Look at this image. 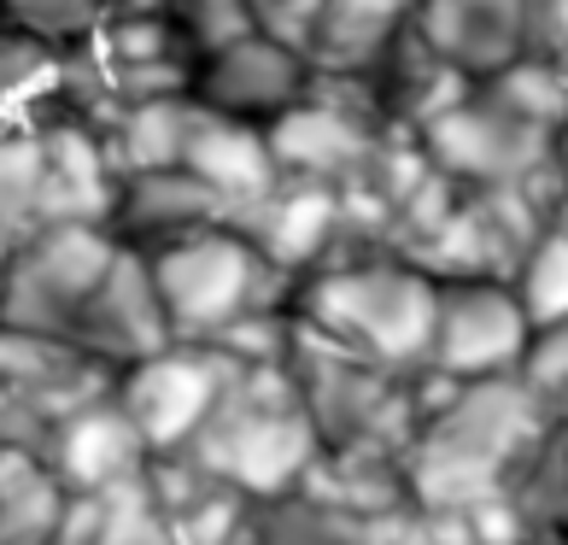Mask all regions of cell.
Returning a JSON list of instances; mask_svg holds the SVG:
<instances>
[{"mask_svg": "<svg viewBox=\"0 0 568 545\" xmlns=\"http://www.w3.org/2000/svg\"><path fill=\"white\" fill-rule=\"evenodd\" d=\"M287 317L375 370L410 375L428 359L434 276L398 246H328L293 276Z\"/></svg>", "mask_w": 568, "mask_h": 545, "instance_id": "6da1fadb", "label": "cell"}, {"mask_svg": "<svg viewBox=\"0 0 568 545\" xmlns=\"http://www.w3.org/2000/svg\"><path fill=\"white\" fill-rule=\"evenodd\" d=\"M176 457L223 481L229 493H287L323 457V446H317V428H311V416L300 405V387H293L287 364L235 359L212 416H205L200 434L187 440V452Z\"/></svg>", "mask_w": 568, "mask_h": 545, "instance_id": "7a4b0ae2", "label": "cell"}, {"mask_svg": "<svg viewBox=\"0 0 568 545\" xmlns=\"http://www.w3.org/2000/svg\"><path fill=\"white\" fill-rule=\"evenodd\" d=\"M141 259L171 341L212 346L235 323L258 317V311H287V293H293V276L270 264L235 223L176 235Z\"/></svg>", "mask_w": 568, "mask_h": 545, "instance_id": "3957f363", "label": "cell"}, {"mask_svg": "<svg viewBox=\"0 0 568 545\" xmlns=\"http://www.w3.org/2000/svg\"><path fill=\"white\" fill-rule=\"evenodd\" d=\"M416 147L439 176H452L469 194H487V188H551V194H562L568 188L557 135L504 112L480 82H469L446 112L428 118L416 130Z\"/></svg>", "mask_w": 568, "mask_h": 545, "instance_id": "277c9868", "label": "cell"}, {"mask_svg": "<svg viewBox=\"0 0 568 545\" xmlns=\"http://www.w3.org/2000/svg\"><path fill=\"white\" fill-rule=\"evenodd\" d=\"M118 241L106 223H41L0 253V329L71 341L82 305L112 270Z\"/></svg>", "mask_w": 568, "mask_h": 545, "instance_id": "5b68a950", "label": "cell"}, {"mask_svg": "<svg viewBox=\"0 0 568 545\" xmlns=\"http://www.w3.org/2000/svg\"><path fill=\"white\" fill-rule=\"evenodd\" d=\"M229 370H235V359H229L223 346L164 341V346L146 352V359L112 370V400L135 423L146 452L176 457V452H187V440L200 434L205 416H212Z\"/></svg>", "mask_w": 568, "mask_h": 545, "instance_id": "8992f818", "label": "cell"}, {"mask_svg": "<svg viewBox=\"0 0 568 545\" xmlns=\"http://www.w3.org/2000/svg\"><path fill=\"white\" fill-rule=\"evenodd\" d=\"M528 334L534 323L521 311L510 276H446L434 282V323H428L423 370L452 375V382L516 375Z\"/></svg>", "mask_w": 568, "mask_h": 545, "instance_id": "52a82bcc", "label": "cell"}, {"mask_svg": "<svg viewBox=\"0 0 568 545\" xmlns=\"http://www.w3.org/2000/svg\"><path fill=\"white\" fill-rule=\"evenodd\" d=\"M305 89H311V53L258 24L212 53H200L194 71H187V100L200 112L252 123V130H270Z\"/></svg>", "mask_w": 568, "mask_h": 545, "instance_id": "ba28073f", "label": "cell"}, {"mask_svg": "<svg viewBox=\"0 0 568 545\" xmlns=\"http://www.w3.org/2000/svg\"><path fill=\"white\" fill-rule=\"evenodd\" d=\"M106 235L130 253H153V246L194 235V229L229 223V205L205 188L187 164H153V171H123L112 176L106 200Z\"/></svg>", "mask_w": 568, "mask_h": 545, "instance_id": "9c48e42d", "label": "cell"}, {"mask_svg": "<svg viewBox=\"0 0 568 545\" xmlns=\"http://www.w3.org/2000/svg\"><path fill=\"white\" fill-rule=\"evenodd\" d=\"M41 464L59 475V487H65V493H106V487H118V481L141 475L146 464H153V452L141 446L135 423L118 411L112 387H106L100 400L77 405L71 416H59V428L48 434Z\"/></svg>", "mask_w": 568, "mask_h": 545, "instance_id": "30bf717a", "label": "cell"}, {"mask_svg": "<svg viewBox=\"0 0 568 545\" xmlns=\"http://www.w3.org/2000/svg\"><path fill=\"white\" fill-rule=\"evenodd\" d=\"M410 36L457 77H493L521 59V0H416Z\"/></svg>", "mask_w": 568, "mask_h": 545, "instance_id": "8fae6325", "label": "cell"}, {"mask_svg": "<svg viewBox=\"0 0 568 545\" xmlns=\"http://www.w3.org/2000/svg\"><path fill=\"white\" fill-rule=\"evenodd\" d=\"M235 229L276 270L300 276V270L317 264L334 241V188L305 182V176H276V188L252 200L235 218Z\"/></svg>", "mask_w": 568, "mask_h": 545, "instance_id": "7c38bea8", "label": "cell"}, {"mask_svg": "<svg viewBox=\"0 0 568 545\" xmlns=\"http://www.w3.org/2000/svg\"><path fill=\"white\" fill-rule=\"evenodd\" d=\"M182 164L229 205V223H235L258 194H270L276 176H282L276 159H270L264 130L235 123V118H217V112H200V107H194V118H187Z\"/></svg>", "mask_w": 568, "mask_h": 545, "instance_id": "4fadbf2b", "label": "cell"}, {"mask_svg": "<svg viewBox=\"0 0 568 545\" xmlns=\"http://www.w3.org/2000/svg\"><path fill=\"white\" fill-rule=\"evenodd\" d=\"M187 118H194V100H187V94L118 100V107L94 123L100 147H106L112 176H123V171H153V164H182Z\"/></svg>", "mask_w": 568, "mask_h": 545, "instance_id": "5bb4252c", "label": "cell"}, {"mask_svg": "<svg viewBox=\"0 0 568 545\" xmlns=\"http://www.w3.org/2000/svg\"><path fill=\"white\" fill-rule=\"evenodd\" d=\"M416 0H323L311 30V65L317 71H369L393 36L410 30Z\"/></svg>", "mask_w": 568, "mask_h": 545, "instance_id": "9a60e30c", "label": "cell"}, {"mask_svg": "<svg viewBox=\"0 0 568 545\" xmlns=\"http://www.w3.org/2000/svg\"><path fill=\"white\" fill-rule=\"evenodd\" d=\"M48 223V188H41V141L30 123H0V246L24 241Z\"/></svg>", "mask_w": 568, "mask_h": 545, "instance_id": "2e32d148", "label": "cell"}, {"mask_svg": "<svg viewBox=\"0 0 568 545\" xmlns=\"http://www.w3.org/2000/svg\"><path fill=\"white\" fill-rule=\"evenodd\" d=\"M510 287L528 323H568V235L557 223H545L539 235L521 246V259L510 264Z\"/></svg>", "mask_w": 568, "mask_h": 545, "instance_id": "e0dca14e", "label": "cell"}, {"mask_svg": "<svg viewBox=\"0 0 568 545\" xmlns=\"http://www.w3.org/2000/svg\"><path fill=\"white\" fill-rule=\"evenodd\" d=\"M0 24L48 53H71L106 24V0H0Z\"/></svg>", "mask_w": 568, "mask_h": 545, "instance_id": "ac0fdd59", "label": "cell"}, {"mask_svg": "<svg viewBox=\"0 0 568 545\" xmlns=\"http://www.w3.org/2000/svg\"><path fill=\"white\" fill-rule=\"evenodd\" d=\"M480 89H487L504 112H516L521 123H539V130H562L568 118V77L539 65V59H510L504 71L480 77Z\"/></svg>", "mask_w": 568, "mask_h": 545, "instance_id": "d6986e66", "label": "cell"}, {"mask_svg": "<svg viewBox=\"0 0 568 545\" xmlns=\"http://www.w3.org/2000/svg\"><path fill=\"white\" fill-rule=\"evenodd\" d=\"M53 59L48 48H36V41L12 36L0 24V123H18L30 118L41 100L53 94Z\"/></svg>", "mask_w": 568, "mask_h": 545, "instance_id": "ffe728a7", "label": "cell"}, {"mask_svg": "<svg viewBox=\"0 0 568 545\" xmlns=\"http://www.w3.org/2000/svg\"><path fill=\"white\" fill-rule=\"evenodd\" d=\"M164 18H171V30L182 36V48L194 59L252 30V7H246V0H171V12H164Z\"/></svg>", "mask_w": 568, "mask_h": 545, "instance_id": "44dd1931", "label": "cell"}, {"mask_svg": "<svg viewBox=\"0 0 568 545\" xmlns=\"http://www.w3.org/2000/svg\"><path fill=\"white\" fill-rule=\"evenodd\" d=\"M521 59L568 77V0H521Z\"/></svg>", "mask_w": 568, "mask_h": 545, "instance_id": "7402d4cb", "label": "cell"}, {"mask_svg": "<svg viewBox=\"0 0 568 545\" xmlns=\"http://www.w3.org/2000/svg\"><path fill=\"white\" fill-rule=\"evenodd\" d=\"M252 7V24L293 41V48L311 53V30H317V7L323 0H246Z\"/></svg>", "mask_w": 568, "mask_h": 545, "instance_id": "603a6c76", "label": "cell"}, {"mask_svg": "<svg viewBox=\"0 0 568 545\" xmlns=\"http://www.w3.org/2000/svg\"><path fill=\"white\" fill-rule=\"evenodd\" d=\"M106 12H130V18H146V12H171V0H106Z\"/></svg>", "mask_w": 568, "mask_h": 545, "instance_id": "cb8c5ba5", "label": "cell"}, {"mask_svg": "<svg viewBox=\"0 0 568 545\" xmlns=\"http://www.w3.org/2000/svg\"><path fill=\"white\" fill-rule=\"evenodd\" d=\"M551 223H557L562 235H568V188H562V194H557V205H551Z\"/></svg>", "mask_w": 568, "mask_h": 545, "instance_id": "d4e9b609", "label": "cell"}, {"mask_svg": "<svg viewBox=\"0 0 568 545\" xmlns=\"http://www.w3.org/2000/svg\"><path fill=\"white\" fill-rule=\"evenodd\" d=\"M557 159H562V171H568V118H562V130H557Z\"/></svg>", "mask_w": 568, "mask_h": 545, "instance_id": "484cf974", "label": "cell"}, {"mask_svg": "<svg viewBox=\"0 0 568 545\" xmlns=\"http://www.w3.org/2000/svg\"><path fill=\"white\" fill-rule=\"evenodd\" d=\"M0 411H7V382H0Z\"/></svg>", "mask_w": 568, "mask_h": 545, "instance_id": "4316f807", "label": "cell"}]
</instances>
